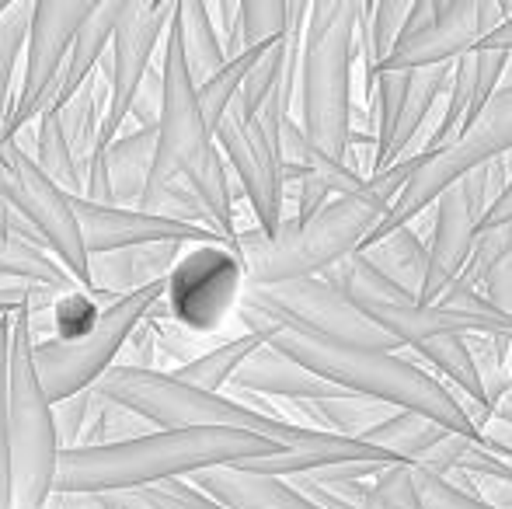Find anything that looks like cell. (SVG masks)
I'll return each mask as SVG.
<instances>
[{"label": "cell", "mask_w": 512, "mask_h": 509, "mask_svg": "<svg viewBox=\"0 0 512 509\" xmlns=\"http://www.w3.org/2000/svg\"><path fill=\"white\" fill-rule=\"evenodd\" d=\"M276 46V42H272ZM272 46H258V49H248V53H241V56H234V60H227L223 63V70L220 74H213L209 81L199 88V105H203V116H206V123L209 129H220V123L227 119V112L234 109V102H237V95H241V88H244V81H248V74L251 70L262 63V56L269 53Z\"/></svg>", "instance_id": "obj_33"}, {"label": "cell", "mask_w": 512, "mask_h": 509, "mask_svg": "<svg viewBox=\"0 0 512 509\" xmlns=\"http://www.w3.org/2000/svg\"><path fill=\"white\" fill-rule=\"evenodd\" d=\"M502 88H512V56H509V67H506V77H502Z\"/></svg>", "instance_id": "obj_47"}, {"label": "cell", "mask_w": 512, "mask_h": 509, "mask_svg": "<svg viewBox=\"0 0 512 509\" xmlns=\"http://www.w3.org/2000/svg\"><path fill=\"white\" fill-rule=\"evenodd\" d=\"M512 150V88H499V95L492 98V105L485 109V116L478 119L471 129L450 140L446 147L418 154V168L408 178L405 192L398 196L394 210L384 217V224L366 238V248H373L377 241H384L387 234L411 227V220L422 217L429 206H436L443 199V192H450L457 182H464L467 175H474L485 164L499 161Z\"/></svg>", "instance_id": "obj_9"}, {"label": "cell", "mask_w": 512, "mask_h": 509, "mask_svg": "<svg viewBox=\"0 0 512 509\" xmlns=\"http://www.w3.org/2000/svg\"><path fill=\"white\" fill-rule=\"evenodd\" d=\"M175 7L168 0H126L119 28H115L112 49L102 60V74L108 77V116L102 126V147H112L129 123V112L150 77L157 46H164L168 28L175 21Z\"/></svg>", "instance_id": "obj_14"}, {"label": "cell", "mask_w": 512, "mask_h": 509, "mask_svg": "<svg viewBox=\"0 0 512 509\" xmlns=\"http://www.w3.org/2000/svg\"><path fill=\"white\" fill-rule=\"evenodd\" d=\"M478 49H488V53H509L512 56V18L502 21V25L495 28V32L488 35V39L481 42Z\"/></svg>", "instance_id": "obj_44"}, {"label": "cell", "mask_w": 512, "mask_h": 509, "mask_svg": "<svg viewBox=\"0 0 512 509\" xmlns=\"http://www.w3.org/2000/svg\"><path fill=\"white\" fill-rule=\"evenodd\" d=\"M265 346L262 335H237V339H227V342H216L209 353H203L199 360L185 363V367H175L171 374L178 377V381L199 387V391H213V394H223V387L234 384L237 370L244 367V363L251 360V356L258 353V349Z\"/></svg>", "instance_id": "obj_29"}, {"label": "cell", "mask_w": 512, "mask_h": 509, "mask_svg": "<svg viewBox=\"0 0 512 509\" xmlns=\"http://www.w3.org/2000/svg\"><path fill=\"white\" fill-rule=\"evenodd\" d=\"M105 116H108V77L98 70V74L84 84L81 95H77L74 102L60 112L63 133H67L70 150H74V157H77V164H81L84 175H88L91 157H95L98 147H102Z\"/></svg>", "instance_id": "obj_27"}, {"label": "cell", "mask_w": 512, "mask_h": 509, "mask_svg": "<svg viewBox=\"0 0 512 509\" xmlns=\"http://www.w3.org/2000/svg\"><path fill=\"white\" fill-rule=\"evenodd\" d=\"M415 168L418 154H408L394 168L366 178L356 192L335 196L310 224H297L286 217L276 238H265L258 227H241L237 252L248 269V286L314 279L324 276L331 265L356 255L366 245V238L384 224L387 213L394 210Z\"/></svg>", "instance_id": "obj_2"}, {"label": "cell", "mask_w": 512, "mask_h": 509, "mask_svg": "<svg viewBox=\"0 0 512 509\" xmlns=\"http://www.w3.org/2000/svg\"><path fill=\"white\" fill-rule=\"evenodd\" d=\"M164 293H168V283H157L140 293H129V297L115 300L112 307H105V314L95 321V328L74 342H63V339L35 342V367H39L49 401L60 405V401L74 398V394L95 391L98 381L119 363L129 335L150 318V311L161 304Z\"/></svg>", "instance_id": "obj_10"}, {"label": "cell", "mask_w": 512, "mask_h": 509, "mask_svg": "<svg viewBox=\"0 0 512 509\" xmlns=\"http://www.w3.org/2000/svg\"><path fill=\"white\" fill-rule=\"evenodd\" d=\"M4 314H7V311H4V307H0V318H4Z\"/></svg>", "instance_id": "obj_49"}, {"label": "cell", "mask_w": 512, "mask_h": 509, "mask_svg": "<svg viewBox=\"0 0 512 509\" xmlns=\"http://www.w3.org/2000/svg\"><path fill=\"white\" fill-rule=\"evenodd\" d=\"M157 433L147 419H140L136 412H129L119 401H108L95 391V412H91V422L84 429L77 450H91V447H115V443H129L140 440V436Z\"/></svg>", "instance_id": "obj_34"}, {"label": "cell", "mask_w": 512, "mask_h": 509, "mask_svg": "<svg viewBox=\"0 0 512 509\" xmlns=\"http://www.w3.org/2000/svg\"><path fill=\"white\" fill-rule=\"evenodd\" d=\"M77 220H81L84 248L88 255L122 252V248H143V245H227L216 231L182 220L157 217V213L126 210V206H98L91 199H74ZM230 248V245H227ZM234 252V248H230Z\"/></svg>", "instance_id": "obj_16"}, {"label": "cell", "mask_w": 512, "mask_h": 509, "mask_svg": "<svg viewBox=\"0 0 512 509\" xmlns=\"http://www.w3.org/2000/svg\"><path fill=\"white\" fill-rule=\"evenodd\" d=\"M234 318L251 335L265 332V328H286V332L338 342V346L384 349V353L405 349L394 335H387L370 318H363L356 304L331 283H324L321 276L276 286H244L241 307H237Z\"/></svg>", "instance_id": "obj_7"}, {"label": "cell", "mask_w": 512, "mask_h": 509, "mask_svg": "<svg viewBox=\"0 0 512 509\" xmlns=\"http://www.w3.org/2000/svg\"><path fill=\"white\" fill-rule=\"evenodd\" d=\"M189 485H196L203 496L216 499L227 509H324L310 503L300 489H293L283 478L269 475H251L241 468H213L199 471L189 478Z\"/></svg>", "instance_id": "obj_20"}, {"label": "cell", "mask_w": 512, "mask_h": 509, "mask_svg": "<svg viewBox=\"0 0 512 509\" xmlns=\"http://www.w3.org/2000/svg\"><path fill=\"white\" fill-rule=\"evenodd\" d=\"M359 255L384 279H391L394 286H401V290L415 293L422 300L425 279H429V245H425L415 227H401V231L387 234L384 241H377V245Z\"/></svg>", "instance_id": "obj_24"}, {"label": "cell", "mask_w": 512, "mask_h": 509, "mask_svg": "<svg viewBox=\"0 0 512 509\" xmlns=\"http://www.w3.org/2000/svg\"><path fill=\"white\" fill-rule=\"evenodd\" d=\"M157 353H161V342H157V332L150 321H143L133 335H129L126 349H122L119 363L115 367H133V370H157Z\"/></svg>", "instance_id": "obj_42"}, {"label": "cell", "mask_w": 512, "mask_h": 509, "mask_svg": "<svg viewBox=\"0 0 512 509\" xmlns=\"http://www.w3.org/2000/svg\"><path fill=\"white\" fill-rule=\"evenodd\" d=\"M415 482H418V492H422L425 509H495V506L481 503V499L467 496V492L453 489L446 478L429 475V471H418L415 468Z\"/></svg>", "instance_id": "obj_41"}, {"label": "cell", "mask_w": 512, "mask_h": 509, "mask_svg": "<svg viewBox=\"0 0 512 509\" xmlns=\"http://www.w3.org/2000/svg\"><path fill=\"white\" fill-rule=\"evenodd\" d=\"M450 77L453 67H432V70H411L408 77V95H405V109H401L398 129H394V140L387 147L384 161L377 164V175L387 168H394L398 161H405V150L411 147V140H418L425 119L432 116L439 95L450 91Z\"/></svg>", "instance_id": "obj_23"}, {"label": "cell", "mask_w": 512, "mask_h": 509, "mask_svg": "<svg viewBox=\"0 0 512 509\" xmlns=\"http://www.w3.org/2000/svg\"><path fill=\"white\" fill-rule=\"evenodd\" d=\"M297 408L310 419V429L345 436V440H363L373 426H380L398 412V408L384 405L377 398H363V394H345V398L328 401H297Z\"/></svg>", "instance_id": "obj_26"}, {"label": "cell", "mask_w": 512, "mask_h": 509, "mask_svg": "<svg viewBox=\"0 0 512 509\" xmlns=\"http://www.w3.org/2000/svg\"><path fill=\"white\" fill-rule=\"evenodd\" d=\"M105 304L102 297L88 290H74V293H63L53 307V339H63V342H74L81 335H88L95 328V321L105 314Z\"/></svg>", "instance_id": "obj_38"}, {"label": "cell", "mask_w": 512, "mask_h": 509, "mask_svg": "<svg viewBox=\"0 0 512 509\" xmlns=\"http://www.w3.org/2000/svg\"><path fill=\"white\" fill-rule=\"evenodd\" d=\"M321 279L335 286L338 293H345L363 318H370L373 325L384 328L408 349L439 339V335H464V339H471V335H512V321L474 318V314L453 311L443 304H422L415 293L401 290L391 279L380 276L359 252L331 265Z\"/></svg>", "instance_id": "obj_8"}, {"label": "cell", "mask_w": 512, "mask_h": 509, "mask_svg": "<svg viewBox=\"0 0 512 509\" xmlns=\"http://www.w3.org/2000/svg\"><path fill=\"white\" fill-rule=\"evenodd\" d=\"M300 4H283V0H244L241 4V53L258 46L283 42L293 28Z\"/></svg>", "instance_id": "obj_35"}, {"label": "cell", "mask_w": 512, "mask_h": 509, "mask_svg": "<svg viewBox=\"0 0 512 509\" xmlns=\"http://www.w3.org/2000/svg\"><path fill=\"white\" fill-rule=\"evenodd\" d=\"M279 450V443L241 429H157L115 447L63 450L56 496H119L157 489L182 475L192 478L213 468H241Z\"/></svg>", "instance_id": "obj_1"}, {"label": "cell", "mask_w": 512, "mask_h": 509, "mask_svg": "<svg viewBox=\"0 0 512 509\" xmlns=\"http://www.w3.org/2000/svg\"><path fill=\"white\" fill-rule=\"evenodd\" d=\"M108 509H227L216 499L203 496L196 485L182 482H164L157 489H136V492H119V496H102Z\"/></svg>", "instance_id": "obj_36"}, {"label": "cell", "mask_w": 512, "mask_h": 509, "mask_svg": "<svg viewBox=\"0 0 512 509\" xmlns=\"http://www.w3.org/2000/svg\"><path fill=\"white\" fill-rule=\"evenodd\" d=\"M32 14L35 4H7L0 14V133L14 109V70H18V56L28 49V32H32Z\"/></svg>", "instance_id": "obj_32"}, {"label": "cell", "mask_w": 512, "mask_h": 509, "mask_svg": "<svg viewBox=\"0 0 512 509\" xmlns=\"http://www.w3.org/2000/svg\"><path fill=\"white\" fill-rule=\"evenodd\" d=\"M185 252H189L185 245H143L91 255V293L102 297L105 304H115L129 293L168 283V276L175 272Z\"/></svg>", "instance_id": "obj_18"}, {"label": "cell", "mask_w": 512, "mask_h": 509, "mask_svg": "<svg viewBox=\"0 0 512 509\" xmlns=\"http://www.w3.org/2000/svg\"><path fill=\"white\" fill-rule=\"evenodd\" d=\"M122 7H126V0H98L91 18L81 25L74 49H70V60H67V67H63L60 88H56V98H53V105H49L53 112L67 109L84 91V84L102 70V60L108 56V49H112L115 28H119Z\"/></svg>", "instance_id": "obj_21"}, {"label": "cell", "mask_w": 512, "mask_h": 509, "mask_svg": "<svg viewBox=\"0 0 512 509\" xmlns=\"http://www.w3.org/2000/svg\"><path fill=\"white\" fill-rule=\"evenodd\" d=\"M248 286V269L241 255L227 245H199L182 255L168 276V293L157 307L178 328L192 335H213L230 314H237Z\"/></svg>", "instance_id": "obj_12"}, {"label": "cell", "mask_w": 512, "mask_h": 509, "mask_svg": "<svg viewBox=\"0 0 512 509\" xmlns=\"http://www.w3.org/2000/svg\"><path fill=\"white\" fill-rule=\"evenodd\" d=\"M175 28H178V35H182L185 63H189L192 81H196V88H203L209 77L220 74L223 63H227V49H223V39L213 25L209 4L182 0V4L175 7Z\"/></svg>", "instance_id": "obj_25"}, {"label": "cell", "mask_w": 512, "mask_h": 509, "mask_svg": "<svg viewBox=\"0 0 512 509\" xmlns=\"http://www.w3.org/2000/svg\"><path fill=\"white\" fill-rule=\"evenodd\" d=\"M11 318H0V509H14L11 478Z\"/></svg>", "instance_id": "obj_37"}, {"label": "cell", "mask_w": 512, "mask_h": 509, "mask_svg": "<svg viewBox=\"0 0 512 509\" xmlns=\"http://www.w3.org/2000/svg\"><path fill=\"white\" fill-rule=\"evenodd\" d=\"M53 509H108L102 496H56Z\"/></svg>", "instance_id": "obj_45"}, {"label": "cell", "mask_w": 512, "mask_h": 509, "mask_svg": "<svg viewBox=\"0 0 512 509\" xmlns=\"http://www.w3.org/2000/svg\"><path fill=\"white\" fill-rule=\"evenodd\" d=\"M91 412H95V391L74 394V398L53 405V419H56V436H60L63 450H77L84 429L91 422Z\"/></svg>", "instance_id": "obj_40"}, {"label": "cell", "mask_w": 512, "mask_h": 509, "mask_svg": "<svg viewBox=\"0 0 512 509\" xmlns=\"http://www.w3.org/2000/svg\"><path fill=\"white\" fill-rule=\"evenodd\" d=\"M53 401L35 367V335L28 307L11 318V478L14 509H53L60 471Z\"/></svg>", "instance_id": "obj_6"}, {"label": "cell", "mask_w": 512, "mask_h": 509, "mask_svg": "<svg viewBox=\"0 0 512 509\" xmlns=\"http://www.w3.org/2000/svg\"><path fill=\"white\" fill-rule=\"evenodd\" d=\"M0 276H18V272L11 269V262H7L4 255H0ZM18 279H21V276H18Z\"/></svg>", "instance_id": "obj_46"}, {"label": "cell", "mask_w": 512, "mask_h": 509, "mask_svg": "<svg viewBox=\"0 0 512 509\" xmlns=\"http://www.w3.org/2000/svg\"><path fill=\"white\" fill-rule=\"evenodd\" d=\"M446 436H453L450 429L436 426V422H429L418 412H401L398 408L391 419L373 426L370 433L363 436V443H370V447H377V450H387V454L401 457V461L415 468V464H422L425 457H429V450H436Z\"/></svg>", "instance_id": "obj_28"}, {"label": "cell", "mask_w": 512, "mask_h": 509, "mask_svg": "<svg viewBox=\"0 0 512 509\" xmlns=\"http://www.w3.org/2000/svg\"><path fill=\"white\" fill-rule=\"evenodd\" d=\"M432 210L436 213H432L429 241V279H425L422 304H439V297L464 276L474 245L481 238V224H485V210L474 199L467 178L450 192H443V199Z\"/></svg>", "instance_id": "obj_17"}, {"label": "cell", "mask_w": 512, "mask_h": 509, "mask_svg": "<svg viewBox=\"0 0 512 509\" xmlns=\"http://www.w3.org/2000/svg\"><path fill=\"white\" fill-rule=\"evenodd\" d=\"M481 293H485V297L492 300L502 314H509L512 318V252H506L499 262L492 265V272L485 276Z\"/></svg>", "instance_id": "obj_43"}, {"label": "cell", "mask_w": 512, "mask_h": 509, "mask_svg": "<svg viewBox=\"0 0 512 509\" xmlns=\"http://www.w3.org/2000/svg\"><path fill=\"white\" fill-rule=\"evenodd\" d=\"M216 147L230 164L244 199L251 206L255 227L265 238L283 231V203H286V164L283 147L269 136L262 119H244L237 109L216 129Z\"/></svg>", "instance_id": "obj_15"}, {"label": "cell", "mask_w": 512, "mask_h": 509, "mask_svg": "<svg viewBox=\"0 0 512 509\" xmlns=\"http://www.w3.org/2000/svg\"><path fill=\"white\" fill-rule=\"evenodd\" d=\"M258 335L321 381L342 387L349 394L377 398L391 408H401V412H418L436 426L450 429L453 436H464V440L485 447V433L460 405L457 391L408 356L384 353V349L338 346V342H321L310 335L286 332V328H265Z\"/></svg>", "instance_id": "obj_4"}, {"label": "cell", "mask_w": 512, "mask_h": 509, "mask_svg": "<svg viewBox=\"0 0 512 509\" xmlns=\"http://www.w3.org/2000/svg\"><path fill=\"white\" fill-rule=\"evenodd\" d=\"M32 157L39 161V168L46 171V175L53 178V182L60 185L70 199H84V182H88V175L81 171L74 150H70V140H67V133H63L60 112L46 109L39 116V123H35Z\"/></svg>", "instance_id": "obj_31"}, {"label": "cell", "mask_w": 512, "mask_h": 509, "mask_svg": "<svg viewBox=\"0 0 512 509\" xmlns=\"http://www.w3.org/2000/svg\"><path fill=\"white\" fill-rule=\"evenodd\" d=\"M7 11V4H0V14H4Z\"/></svg>", "instance_id": "obj_48"}, {"label": "cell", "mask_w": 512, "mask_h": 509, "mask_svg": "<svg viewBox=\"0 0 512 509\" xmlns=\"http://www.w3.org/2000/svg\"><path fill=\"white\" fill-rule=\"evenodd\" d=\"M157 157V129H122L119 140L108 147V171H112L115 206L140 210L147 196L150 171Z\"/></svg>", "instance_id": "obj_22"}, {"label": "cell", "mask_w": 512, "mask_h": 509, "mask_svg": "<svg viewBox=\"0 0 512 509\" xmlns=\"http://www.w3.org/2000/svg\"><path fill=\"white\" fill-rule=\"evenodd\" d=\"M415 353L422 356L460 398L474 401L478 408L492 412L485 398V384H481V374H478V367H474L471 346H467L464 335H439V339H429V342H422V346H415Z\"/></svg>", "instance_id": "obj_30"}, {"label": "cell", "mask_w": 512, "mask_h": 509, "mask_svg": "<svg viewBox=\"0 0 512 509\" xmlns=\"http://www.w3.org/2000/svg\"><path fill=\"white\" fill-rule=\"evenodd\" d=\"M0 203L25 220L46 252H53L56 262L91 293V255L84 248L74 199L39 168L32 150L18 143H4L0 154Z\"/></svg>", "instance_id": "obj_11"}, {"label": "cell", "mask_w": 512, "mask_h": 509, "mask_svg": "<svg viewBox=\"0 0 512 509\" xmlns=\"http://www.w3.org/2000/svg\"><path fill=\"white\" fill-rule=\"evenodd\" d=\"M373 492H377V509H425L411 464H394L384 475H377Z\"/></svg>", "instance_id": "obj_39"}, {"label": "cell", "mask_w": 512, "mask_h": 509, "mask_svg": "<svg viewBox=\"0 0 512 509\" xmlns=\"http://www.w3.org/2000/svg\"><path fill=\"white\" fill-rule=\"evenodd\" d=\"M91 11H95V4H35L25 49V74H21L18 98H14V109L4 123L0 143H14L53 105L70 49H74L77 32L91 18Z\"/></svg>", "instance_id": "obj_13"}, {"label": "cell", "mask_w": 512, "mask_h": 509, "mask_svg": "<svg viewBox=\"0 0 512 509\" xmlns=\"http://www.w3.org/2000/svg\"><path fill=\"white\" fill-rule=\"evenodd\" d=\"M363 0L310 4L300 53V126L331 161L349 168L352 157V63L359 53Z\"/></svg>", "instance_id": "obj_5"}, {"label": "cell", "mask_w": 512, "mask_h": 509, "mask_svg": "<svg viewBox=\"0 0 512 509\" xmlns=\"http://www.w3.org/2000/svg\"><path fill=\"white\" fill-rule=\"evenodd\" d=\"M161 74L164 109L161 126H157V157L140 210H147L171 182L182 178L199 196V203L206 206L213 231L223 234V241L237 252V234H241V224H237L234 213L237 196L230 189V171L220 147H216V133L209 129L203 105H199V88L189 74V63H185L182 35H178L175 21H171L168 39L161 46Z\"/></svg>", "instance_id": "obj_3"}, {"label": "cell", "mask_w": 512, "mask_h": 509, "mask_svg": "<svg viewBox=\"0 0 512 509\" xmlns=\"http://www.w3.org/2000/svg\"><path fill=\"white\" fill-rule=\"evenodd\" d=\"M234 387L237 394H258V398H286V401H328V398H345L349 391L342 387L321 381L314 377L310 370L300 367L297 360H290L286 353L272 349L265 342L234 377Z\"/></svg>", "instance_id": "obj_19"}]
</instances>
